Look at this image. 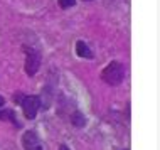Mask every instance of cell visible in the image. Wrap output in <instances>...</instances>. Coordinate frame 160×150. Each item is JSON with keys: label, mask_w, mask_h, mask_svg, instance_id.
I'll use <instances>...</instances> for the list:
<instances>
[{"label": "cell", "mask_w": 160, "mask_h": 150, "mask_svg": "<svg viewBox=\"0 0 160 150\" xmlns=\"http://www.w3.org/2000/svg\"><path fill=\"white\" fill-rule=\"evenodd\" d=\"M125 74H127V71H125L123 64L118 62V61H113L103 69L101 79L105 81V83L111 84V86H118V84H122V81L125 79Z\"/></svg>", "instance_id": "1"}, {"label": "cell", "mask_w": 160, "mask_h": 150, "mask_svg": "<svg viewBox=\"0 0 160 150\" xmlns=\"http://www.w3.org/2000/svg\"><path fill=\"white\" fill-rule=\"evenodd\" d=\"M42 56L37 49L34 48H25V72L29 76H34L41 68Z\"/></svg>", "instance_id": "2"}, {"label": "cell", "mask_w": 160, "mask_h": 150, "mask_svg": "<svg viewBox=\"0 0 160 150\" xmlns=\"http://www.w3.org/2000/svg\"><path fill=\"white\" fill-rule=\"evenodd\" d=\"M20 105H22L25 118H27V120H34L37 117L39 108H41V100H39L37 96H22Z\"/></svg>", "instance_id": "3"}, {"label": "cell", "mask_w": 160, "mask_h": 150, "mask_svg": "<svg viewBox=\"0 0 160 150\" xmlns=\"http://www.w3.org/2000/svg\"><path fill=\"white\" fill-rule=\"evenodd\" d=\"M22 147L25 150H42V143H41V140H39L36 132L27 130L22 135Z\"/></svg>", "instance_id": "4"}, {"label": "cell", "mask_w": 160, "mask_h": 150, "mask_svg": "<svg viewBox=\"0 0 160 150\" xmlns=\"http://www.w3.org/2000/svg\"><path fill=\"white\" fill-rule=\"evenodd\" d=\"M76 54L79 56V58H84V59H93L94 58L93 51L89 49V46L86 44L84 41H78L76 42Z\"/></svg>", "instance_id": "5"}, {"label": "cell", "mask_w": 160, "mask_h": 150, "mask_svg": "<svg viewBox=\"0 0 160 150\" xmlns=\"http://www.w3.org/2000/svg\"><path fill=\"white\" fill-rule=\"evenodd\" d=\"M0 120H8V122H12L17 128H20V123H19V120L15 118V113H14V110H7V108H0Z\"/></svg>", "instance_id": "6"}, {"label": "cell", "mask_w": 160, "mask_h": 150, "mask_svg": "<svg viewBox=\"0 0 160 150\" xmlns=\"http://www.w3.org/2000/svg\"><path fill=\"white\" fill-rule=\"evenodd\" d=\"M71 123L78 128H83L86 125V117L81 113V111H74V113L71 115Z\"/></svg>", "instance_id": "7"}, {"label": "cell", "mask_w": 160, "mask_h": 150, "mask_svg": "<svg viewBox=\"0 0 160 150\" xmlns=\"http://www.w3.org/2000/svg\"><path fill=\"white\" fill-rule=\"evenodd\" d=\"M59 2V7L61 8H71L76 5V0H58Z\"/></svg>", "instance_id": "8"}, {"label": "cell", "mask_w": 160, "mask_h": 150, "mask_svg": "<svg viewBox=\"0 0 160 150\" xmlns=\"http://www.w3.org/2000/svg\"><path fill=\"white\" fill-rule=\"evenodd\" d=\"M59 150H71V148H69V147H68V145H64V143H62V145H61V147H59Z\"/></svg>", "instance_id": "9"}, {"label": "cell", "mask_w": 160, "mask_h": 150, "mask_svg": "<svg viewBox=\"0 0 160 150\" xmlns=\"http://www.w3.org/2000/svg\"><path fill=\"white\" fill-rule=\"evenodd\" d=\"M3 105H5V100H3L2 96H0V106H3Z\"/></svg>", "instance_id": "10"}, {"label": "cell", "mask_w": 160, "mask_h": 150, "mask_svg": "<svg viewBox=\"0 0 160 150\" xmlns=\"http://www.w3.org/2000/svg\"><path fill=\"white\" fill-rule=\"evenodd\" d=\"M86 2H91V0H86Z\"/></svg>", "instance_id": "11"}]
</instances>
